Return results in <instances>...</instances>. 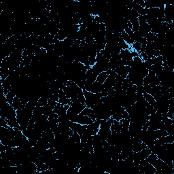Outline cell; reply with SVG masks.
Returning a JSON list of instances; mask_svg holds the SVG:
<instances>
[{"instance_id":"obj_12","label":"cell","mask_w":174,"mask_h":174,"mask_svg":"<svg viewBox=\"0 0 174 174\" xmlns=\"http://www.w3.org/2000/svg\"><path fill=\"white\" fill-rule=\"evenodd\" d=\"M121 37H122V39H123L126 43H128L130 46H131L134 43V42H135V41L130 38L129 35H128L124 31L121 32Z\"/></svg>"},{"instance_id":"obj_18","label":"cell","mask_w":174,"mask_h":174,"mask_svg":"<svg viewBox=\"0 0 174 174\" xmlns=\"http://www.w3.org/2000/svg\"><path fill=\"white\" fill-rule=\"evenodd\" d=\"M126 95L137 93V86L134 84L132 86L128 87L126 90Z\"/></svg>"},{"instance_id":"obj_21","label":"cell","mask_w":174,"mask_h":174,"mask_svg":"<svg viewBox=\"0 0 174 174\" xmlns=\"http://www.w3.org/2000/svg\"><path fill=\"white\" fill-rule=\"evenodd\" d=\"M131 49H133V50H134L135 52H137L138 54H139L141 50V44L139 42H137V41H135L133 45L130 46Z\"/></svg>"},{"instance_id":"obj_7","label":"cell","mask_w":174,"mask_h":174,"mask_svg":"<svg viewBox=\"0 0 174 174\" xmlns=\"http://www.w3.org/2000/svg\"><path fill=\"white\" fill-rule=\"evenodd\" d=\"M104 90V86L103 84H101L97 81H95L93 84H92L91 88H90V92L92 93H99L101 92Z\"/></svg>"},{"instance_id":"obj_14","label":"cell","mask_w":174,"mask_h":174,"mask_svg":"<svg viewBox=\"0 0 174 174\" xmlns=\"http://www.w3.org/2000/svg\"><path fill=\"white\" fill-rule=\"evenodd\" d=\"M118 46H119L121 50H129L130 48V46L128 43H126L123 39H122V37H120L118 38Z\"/></svg>"},{"instance_id":"obj_10","label":"cell","mask_w":174,"mask_h":174,"mask_svg":"<svg viewBox=\"0 0 174 174\" xmlns=\"http://www.w3.org/2000/svg\"><path fill=\"white\" fill-rule=\"evenodd\" d=\"M147 146L144 143L142 142V141H140V142L132 145V151L133 152H138L143 150V149L147 148Z\"/></svg>"},{"instance_id":"obj_22","label":"cell","mask_w":174,"mask_h":174,"mask_svg":"<svg viewBox=\"0 0 174 174\" xmlns=\"http://www.w3.org/2000/svg\"><path fill=\"white\" fill-rule=\"evenodd\" d=\"M77 99L80 102L81 104H82L83 105H85V97L84 92H83V90L77 94Z\"/></svg>"},{"instance_id":"obj_24","label":"cell","mask_w":174,"mask_h":174,"mask_svg":"<svg viewBox=\"0 0 174 174\" xmlns=\"http://www.w3.org/2000/svg\"><path fill=\"white\" fill-rule=\"evenodd\" d=\"M0 126L1 127H10L7 124V120H5V119H2L0 118Z\"/></svg>"},{"instance_id":"obj_19","label":"cell","mask_w":174,"mask_h":174,"mask_svg":"<svg viewBox=\"0 0 174 174\" xmlns=\"http://www.w3.org/2000/svg\"><path fill=\"white\" fill-rule=\"evenodd\" d=\"M92 111H93V110H92V108H90V107H86L82 111H81V112L79 114H80V116H89V115L91 114Z\"/></svg>"},{"instance_id":"obj_17","label":"cell","mask_w":174,"mask_h":174,"mask_svg":"<svg viewBox=\"0 0 174 174\" xmlns=\"http://www.w3.org/2000/svg\"><path fill=\"white\" fill-rule=\"evenodd\" d=\"M168 135H169V133H168L165 130L157 129L154 130V135H155V137H156V139L163 137V136H167Z\"/></svg>"},{"instance_id":"obj_11","label":"cell","mask_w":174,"mask_h":174,"mask_svg":"<svg viewBox=\"0 0 174 174\" xmlns=\"http://www.w3.org/2000/svg\"><path fill=\"white\" fill-rule=\"evenodd\" d=\"M7 124H8V126H10V127L13 128H18V129L20 130L19 122H18V120H17L16 117L9 119V120H7Z\"/></svg>"},{"instance_id":"obj_1","label":"cell","mask_w":174,"mask_h":174,"mask_svg":"<svg viewBox=\"0 0 174 174\" xmlns=\"http://www.w3.org/2000/svg\"><path fill=\"white\" fill-rule=\"evenodd\" d=\"M150 154H152V152H151V150L148 147L143 149V150L140 151V152H134L133 154V160H139V161H141V160L145 159Z\"/></svg>"},{"instance_id":"obj_4","label":"cell","mask_w":174,"mask_h":174,"mask_svg":"<svg viewBox=\"0 0 174 174\" xmlns=\"http://www.w3.org/2000/svg\"><path fill=\"white\" fill-rule=\"evenodd\" d=\"M130 70L129 66H122V67H118L114 69V71L118 75H120L123 78H126L128 72Z\"/></svg>"},{"instance_id":"obj_3","label":"cell","mask_w":174,"mask_h":174,"mask_svg":"<svg viewBox=\"0 0 174 174\" xmlns=\"http://www.w3.org/2000/svg\"><path fill=\"white\" fill-rule=\"evenodd\" d=\"M174 143L173 135H168L167 136L159 137L154 140V145H162L164 143Z\"/></svg>"},{"instance_id":"obj_15","label":"cell","mask_w":174,"mask_h":174,"mask_svg":"<svg viewBox=\"0 0 174 174\" xmlns=\"http://www.w3.org/2000/svg\"><path fill=\"white\" fill-rule=\"evenodd\" d=\"M107 76H108V74H107L106 71L101 72L97 75V79H96V81H97V82L101 83V84H103V83L105 82V80H106Z\"/></svg>"},{"instance_id":"obj_20","label":"cell","mask_w":174,"mask_h":174,"mask_svg":"<svg viewBox=\"0 0 174 174\" xmlns=\"http://www.w3.org/2000/svg\"><path fill=\"white\" fill-rule=\"evenodd\" d=\"M144 37L147 40V42H153L154 40L155 37H156V35L154 33H152V32H150V33H147Z\"/></svg>"},{"instance_id":"obj_6","label":"cell","mask_w":174,"mask_h":174,"mask_svg":"<svg viewBox=\"0 0 174 174\" xmlns=\"http://www.w3.org/2000/svg\"><path fill=\"white\" fill-rule=\"evenodd\" d=\"M93 122L94 121L90 117L87 116H80V114H78L77 120V123L82 124V125H89Z\"/></svg>"},{"instance_id":"obj_2","label":"cell","mask_w":174,"mask_h":174,"mask_svg":"<svg viewBox=\"0 0 174 174\" xmlns=\"http://www.w3.org/2000/svg\"><path fill=\"white\" fill-rule=\"evenodd\" d=\"M100 127V120L97 119L95 121H94L92 124L87 125L86 126V131L89 135L93 136L98 133Z\"/></svg>"},{"instance_id":"obj_16","label":"cell","mask_w":174,"mask_h":174,"mask_svg":"<svg viewBox=\"0 0 174 174\" xmlns=\"http://www.w3.org/2000/svg\"><path fill=\"white\" fill-rule=\"evenodd\" d=\"M70 107V105H61V106L60 107V108L58 109V110L57 111V112H56V114L58 116H63V115L66 114V113H67V109H69V107Z\"/></svg>"},{"instance_id":"obj_9","label":"cell","mask_w":174,"mask_h":174,"mask_svg":"<svg viewBox=\"0 0 174 174\" xmlns=\"http://www.w3.org/2000/svg\"><path fill=\"white\" fill-rule=\"evenodd\" d=\"M12 106L14 107L15 110H18V109H20L24 108L25 107V105L22 103V101H20V99L18 97H15L14 100H13Z\"/></svg>"},{"instance_id":"obj_25","label":"cell","mask_w":174,"mask_h":174,"mask_svg":"<svg viewBox=\"0 0 174 174\" xmlns=\"http://www.w3.org/2000/svg\"><path fill=\"white\" fill-rule=\"evenodd\" d=\"M58 103V102H56V101H52V100H51V99H49L48 101H47V103L49 105H50V106H51L52 107V108H54V107L56 106V105H57V103Z\"/></svg>"},{"instance_id":"obj_26","label":"cell","mask_w":174,"mask_h":174,"mask_svg":"<svg viewBox=\"0 0 174 174\" xmlns=\"http://www.w3.org/2000/svg\"><path fill=\"white\" fill-rule=\"evenodd\" d=\"M50 99L52 100V101L58 102L59 101V98H58V94H52V95L50 96Z\"/></svg>"},{"instance_id":"obj_5","label":"cell","mask_w":174,"mask_h":174,"mask_svg":"<svg viewBox=\"0 0 174 174\" xmlns=\"http://www.w3.org/2000/svg\"><path fill=\"white\" fill-rule=\"evenodd\" d=\"M155 169H156V171H160V170H162L166 169V168L169 167V166L164 162L163 160L159 159V158H156V160L153 162V163L152 164Z\"/></svg>"},{"instance_id":"obj_23","label":"cell","mask_w":174,"mask_h":174,"mask_svg":"<svg viewBox=\"0 0 174 174\" xmlns=\"http://www.w3.org/2000/svg\"><path fill=\"white\" fill-rule=\"evenodd\" d=\"M71 99H69V98L65 97V98H63V99H59V101H58V103H60L61 105H70L71 104Z\"/></svg>"},{"instance_id":"obj_8","label":"cell","mask_w":174,"mask_h":174,"mask_svg":"<svg viewBox=\"0 0 174 174\" xmlns=\"http://www.w3.org/2000/svg\"><path fill=\"white\" fill-rule=\"evenodd\" d=\"M110 130L111 133H120L121 130H122V125L120 124V121L113 120V122L110 126Z\"/></svg>"},{"instance_id":"obj_13","label":"cell","mask_w":174,"mask_h":174,"mask_svg":"<svg viewBox=\"0 0 174 174\" xmlns=\"http://www.w3.org/2000/svg\"><path fill=\"white\" fill-rule=\"evenodd\" d=\"M143 97H144V99H145V101H146L149 104H150L151 105H152L153 107H155V106H156V101H155L154 98L153 97V96L151 95V94L149 93H143Z\"/></svg>"}]
</instances>
